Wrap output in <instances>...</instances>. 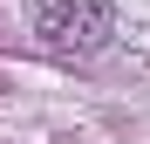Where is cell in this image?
<instances>
[{"label":"cell","mask_w":150,"mask_h":144,"mask_svg":"<svg viewBox=\"0 0 150 144\" xmlns=\"http://www.w3.org/2000/svg\"><path fill=\"white\" fill-rule=\"evenodd\" d=\"M34 34L55 55H96L116 34V7L109 0H41L34 7Z\"/></svg>","instance_id":"1"}]
</instances>
